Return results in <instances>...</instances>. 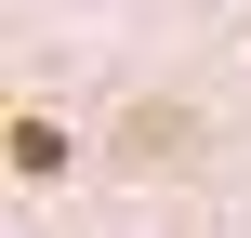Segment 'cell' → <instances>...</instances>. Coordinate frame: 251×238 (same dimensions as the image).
Segmentation results:
<instances>
[{
  "label": "cell",
  "instance_id": "obj_1",
  "mask_svg": "<svg viewBox=\"0 0 251 238\" xmlns=\"http://www.w3.org/2000/svg\"><path fill=\"white\" fill-rule=\"evenodd\" d=\"M13 172L53 185V172H66V132H53V119H13Z\"/></svg>",
  "mask_w": 251,
  "mask_h": 238
}]
</instances>
